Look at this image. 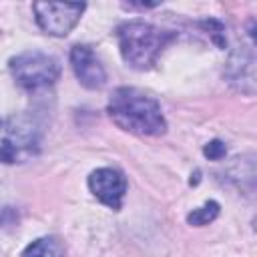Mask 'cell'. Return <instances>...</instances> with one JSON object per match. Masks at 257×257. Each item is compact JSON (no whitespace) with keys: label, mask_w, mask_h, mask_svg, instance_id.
<instances>
[{"label":"cell","mask_w":257,"mask_h":257,"mask_svg":"<svg viewBox=\"0 0 257 257\" xmlns=\"http://www.w3.org/2000/svg\"><path fill=\"white\" fill-rule=\"evenodd\" d=\"M247 32H249L251 40H253V42H255V46H257V22H255V20H251V22H249V26H247Z\"/></svg>","instance_id":"11"},{"label":"cell","mask_w":257,"mask_h":257,"mask_svg":"<svg viewBox=\"0 0 257 257\" xmlns=\"http://www.w3.org/2000/svg\"><path fill=\"white\" fill-rule=\"evenodd\" d=\"M116 38L124 62L135 70H149L175 34L143 20H128L116 28Z\"/></svg>","instance_id":"2"},{"label":"cell","mask_w":257,"mask_h":257,"mask_svg":"<svg viewBox=\"0 0 257 257\" xmlns=\"http://www.w3.org/2000/svg\"><path fill=\"white\" fill-rule=\"evenodd\" d=\"M70 66L78 78V82L84 88L98 90L106 82V72L100 64V60L94 56L92 48L86 44H76L70 50Z\"/></svg>","instance_id":"7"},{"label":"cell","mask_w":257,"mask_h":257,"mask_svg":"<svg viewBox=\"0 0 257 257\" xmlns=\"http://www.w3.org/2000/svg\"><path fill=\"white\" fill-rule=\"evenodd\" d=\"M10 72L26 90H40L46 86H52L60 76L58 62L42 52H22L14 58H10Z\"/></svg>","instance_id":"4"},{"label":"cell","mask_w":257,"mask_h":257,"mask_svg":"<svg viewBox=\"0 0 257 257\" xmlns=\"http://www.w3.org/2000/svg\"><path fill=\"white\" fill-rule=\"evenodd\" d=\"M84 2H34V18L36 24L50 36H66L76 22L80 20V14L84 12Z\"/></svg>","instance_id":"5"},{"label":"cell","mask_w":257,"mask_h":257,"mask_svg":"<svg viewBox=\"0 0 257 257\" xmlns=\"http://www.w3.org/2000/svg\"><path fill=\"white\" fill-rule=\"evenodd\" d=\"M217 215H219V203L217 201H207L203 207L193 209L187 215V223L195 225V227H203V225H209L211 221H215Z\"/></svg>","instance_id":"9"},{"label":"cell","mask_w":257,"mask_h":257,"mask_svg":"<svg viewBox=\"0 0 257 257\" xmlns=\"http://www.w3.org/2000/svg\"><path fill=\"white\" fill-rule=\"evenodd\" d=\"M40 145V131L26 114H14L4 120L2 128V161L6 165L20 163L32 157Z\"/></svg>","instance_id":"3"},{"label":"cell","mask_w":257,"mask_h":257,"mask_svg":"<svg viewBox=\"0 0 257 257\" xmlns=\"http://www.w3.org/2000/svg\"><path fill=\"white\" fill-rule=\"evenodd\" d=\"M203 153H205V157H209L211 161H219V159H223L225 157V153H227V149H225V145L221 143V141H211V143H207L205 145V149H203Z\"/></svg>","instance_id":"10"},{"label":"cell","mask_w":257,"mask_h":257,"mask_svg":"<svg viewBox=\"0 0 257 257\" xmlns=\"http://www.w3.org/2000/svg\"><path fill=\"white\" fill-rule=\"evenodd\" d=\"M22 257H62V245L54 237H40L24 249Z\"/></svg>","instance_id":"8"},{"label":"cell","mask_w":257,"mask_h":257,"mask_svg":"<svg viewBox=\"0 0 257 257\" xmlns=\"http://www.w3.org/2000/svg\"><path fill=\"white\" fill-rule=\"evenodd\" d=\"M88 189L90 193L106 207L118 211L122 205V197L126 193V179L116 169H96L88 177Z\"/></svg>","instance_id":"6"},{"label":"cell","mask_w":257,"mask_h":257,"mask_svg":"<svg viewBox=\"0 0 257 257\" xmlns=\"http://www.w3.org/2000/svg\"><path fill=\"white\" fill-rule=\"evenodd\" d=\"M106 110L118 128L139 137H159L167 128L161 104L151 94L133 86L114 88Z\"/></svg>","instance_id":"1"}]
</instances>
